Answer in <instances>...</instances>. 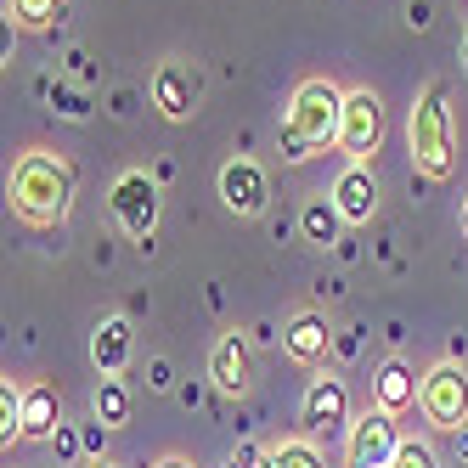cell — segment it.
<instances>
[{"label": "cell", "instance_id": "obj_13", "mask_svg": "<svg viewBox=\"0 0 468 468\" xmlns=\"http://www.w3.org/2000/svg\"><path fill=\"white\" fill-rule=\"evenodd\" d=\"M249 345H243V333H226V339H215V350H209V378H215V389L220 395H243L249 389Z\"/></svg>", "mask_w": 468, "mask_h": 468}, {"label": "cell", "instance_id": "obj_24", "mask_svg": "<svg viewBox=\"0 0 468 468\" xmlns=\"http://www.w3.org/2000/svg\"><path fill=\"white\" fill-rule=\"evenodd\" d=\"M153 468H192V463H186V457H158Z\"/></svg>", "mask_w": 468, "mask_h": 468}, {"label": "cell", "instance_id": "obj_8", "mask_svg": "<svg viewBox=\"0 0 468 468\" xmlns=\"http://www.w3.org/2000/svg\"><path fill=\"white\" fill-rule=\"evenodd\" d=\"M197 96H204V80H197V69H192V62H181V57H164L158 69H153V108H158L164 119L186 124V119L197 113Z\"/></svg>", "mask_w": 468, "mask_h": 468}, {"label": "cell", "instance_id": "obj_19", "mask_svg": "<svg viewBox=\"0 0 468 468\" xmlns=\"http://www.w3.org/2000/svg\"><path fill=\"white\" fill-rule=\"evenodd\" d=\"M6 12L17 28H51L62 17V0H6Z\"/></svg>", "mask_w": 468, "mask_h": 468}, {"label": "cell", "instance_id": "obj_23", "mask_svg": "<svg viewBox=\"0 0 468 468\" xmlns=\"http://www.w3.org/2000/svg\"><path fill=\"white\" fill-rule=\"evenodd\" d=\"M57 108H62V113H69V119H85V113H90V108L80 102V96H74V90H57Z\"/></svg>", "mask_w": 468, "mask_h": 468}, {"label": "cell", "instance_id": "obj_17", "mask_svg": "<svg viewBox=\"0 0 468 468\" xmlns=\"http://www.w3.org/2000/svg\"><path fill=\"white\" fill-rule=\"evenodd\" d=\"M339 226H345V215H339V204L333 197H311L305 204V215H299V231H305V243H339Z\"/></svg>", "mask_w": 468, "mask_h": 468}, {"label": "cell", "instance_id": "obj_22", "mask_svg": "<svg viewBox=\"0 0 468 468\" xmlns=\"http://www.w3.org/2000/svg\"><path fill=\"white\" fill-rule=\"evenodd\" d=\"M389 468H441V457H434L429 441H400V452H395Z\"/></svg>", "mask_w": 468, "mask_h": 468}, {"label": "cell", "instance_id": "obj_6", "mask_svg": "<svg viewBox=\"0 0 468 468\" xmlns=\"http://www.w3.org/2000/svg\"><path fill=\"white\" fill-rule=\"evenodd\" d=\"M108 204L119 215V226L130 231L136 243H153V231H158V186L147 170H124L108 192Z\"/></svg>", "mask_w": 468, "mask_h": 468}, {"label": "cell", "instance_id": "obj_9", "mask_svg": "<svg viewBox=\"0 0 468 468\" xmlns=\"http://www.w3.org/2000/svg\"><path fill=\"white\" fill-rule=\"evenodd\" d=\"M299 423H305V434H339V429H350V389H345V378H333V373L311 378L305 407H299Z\"/></svg>", "mask_w": 468, "mask_h": 468}, {"label": "cell", "instance_id": "obj_10", "mask_svg": "<svg viewBox=\"0 0 468 468\" xmlns=\"http://www.w3.org/2000/svg\"><path fill=\"white\" fill-rule=\"evenodd\" d=\"M265 197H271V186H265V170L254 158H231L226 170H220V204L231 209V215H260L265 209Z\"/></svg>", "mask_w": 468, "mask_h": 468}, {"label": "cell", "instance_id": "obj_11", "mask_svg": "<svg viewBox=\"0 0 468 468\" xmlns=\"http://www.w3.org/2000/svg\"><path fill=\"white\" fill-rule=\"evenodd\" d=\"M130 350H136V333H130L124 316H108V322H96L90 333V367L102 378H119L124 367H130Z\"/></svg>", "mask_w": 468, "mask_h": 468}, {"label": "cell", "instance_id": "obj_27", "mask_svg": "<svg viewBox=\"0 0 468 468\" xmlns=\"http://www.w3.org/2000/svg\"><path fill=\"white\" fill-rule=\"evenodd\" d=\"M463 231H468V204H463Z\"/></svg>", "mask_w": 468, "mask_h": 468}, {"label": "cell", "instance_id": "obj_20", "mask_svg": "<svg viewBox=\"0 0 468 468\" xmlns=\"http://www.w3.org/2000/svg\"><path fill=\"white\" fill-rule=\"evenodd\" d=\"M265 468H327V463L311 441H282V446L265 452Z\"/></svg>", "mask_w": 468, "mask_h": 468}, {"label": "cell", "instance_id": "obj_1", "mask_svg": "<svg viewBox=\"0 0 468 468\" xmlns=\"http://www.w3.org/2000/svg\"><path fill=\"white\" fill-rule=\"evenodd\" d=\"M12 209L28 226H57L62 215L74 209V170L69 158L51 147H28L12 164Z\"/></svg>", "mask_w": 468, "mask_h": 468}, {"label": "cell", "instance_id": "obj_12", "mask_svg": "<svg viewBox=\"0 0 468 468\" xmlns=\"http://www.w3.org/2000/svg\"><path fill=\"white\" fill-rule=\"evenodd\" d=\"M333 204H339L345 226H367V220H373V209H378V181H373V170H367V164H350V170L333 181Z\"/></svg>", "mask_w": 468, "mask_h": 468}, {"label": "cell", "instance_id": "obj_7", "mask_svg": "<svg viewBox=\"0 0 468 468\" xmlns=\"http://www.w3.org/2000/svg\"><path fill=\"white\" fill-rule=\"evenodd\" d=\"M378 142H384V102L373 90H350L345 96V119H339V147H345V158L350 164H367L378 153Z\"/></svg>", "mask_w": 468, "mask_h": 468}, {"label": "cell", "instance_id": "obj_26", "mask_svg": "<svg viewBox=\"0 0 468 468\" xmlns=\"http://www.w3.org/2000/svg\"><path fill=\"white\" fill-rule=\"evenodd\" d=\"M463 62H468V35H463Z\"/></svg>", "mask_w": 468, "mask_h": 468}, {"label": "cell", "instance_id": "obj_5", "mask_svg": "<svg viewBox=\"0 0 468 468\" xmlns=\"http://www.w3.org/2000/svg\"><path fill=\"white\" fill-rule=\"evenodd\" d=\"M400 441H407V434L395 429V412L367 407L350 423V434H345V468H389L395 452H400Z\"/></svg>", "mask_w": 468, "mask_h": 468}, {"label": "cell", "instance_id": "obj_14", "mask_svg": "<svg viewBox=\"0 0 468 468\" xmlns=\"http://www.w3.org/2000/svg\"><path fill=\"white\" fill-rule=\"evenodd\" d=\"M282 345H288V356H293L299 367H316V361H327L333 327H327V316H316V311H299V316L282 327Z\"/></svg>", "mask_w": 468, "mask_h": 468}, {"label": "cell", "instance_id": "obj_4", "mask_svg": "<svg viewBox=\"0 0 468 468\" xmlns=\"http://www.w3.org/2000/svg\"><path fill=\"white\" fill-rule=\"evenodd\" d=\"M418 412H423L429 429H446V434H457L468 423V373H463L457 361H441V367H429V373H423Z\"/></svg>", "mask_w": 468, "mask_h": 468}, {"label": "cell", "instance_id": "obj_2", "mask_svg": "<svg viewBox=\"0 0 468 468\" xmlns=\"http://www.w3.org/2000/svg\"><path fill=\"white\" fill-rule=\"evenodd\" d=\"M339 119H345V90L327 80H305L288 96V119H282V158H311L316 147H339Z\"/></svg>", "mask_w": 468, "mask_h": 468}, {"label": "cell", "instance_id": "obj_18", "mask_svg": "<svg viewBox=\"0 0 468 468\" xmlns=\"http://www.w3.org/2000/svg\"><path fill=\"white\" fill-rule=\"evenodd\" d=\"M90 407H96V423H102V429H119V423L130 418V389H124L119 378H102V384H96V400H90Z\"/></svg>", "mask_w": 468, "mask_h": 468}, {"label": "cell", "instance_id": "obj_25", "mask_svg": "<svg viewBox=\"0 0 468 468\" xmlns=\"http://www.w3.org/2000/svg\"><path fill=\"white\" fill-rule=\"evenodd\" d=\"M90 468H119V463H108V457H96V463H90Z\"/></svg>", "mask_w": 468, "mask_h": 468}, {"label": "cell", "instance_id": "obj_3", "mask_svg": "<svg viewBox=\"0 0 468 468\" xmlns=\"http://www.w3.org/2000/svg\"><path fill=\"white\" fill-rule=\"evenodd\" d=\"M452 90L441 80H429L418 90V102H412V119H407V142H412V164H418V176L429 181H446L457 170V130H452Z\"/></svg>", "mask_w": 468, "mask_h": 468}, {"label": "cell", "instance_id": "obj_15", "mask_svg": "<svg viewBox=\"0 0 468 468\" xmlns=\"http://www.w3.org/2000/svg\"><path fill=\"white\" fill-rule=\"evenodd\" d=\"M418 389H423V378L412 373L407 361H384L378 373H373V407H384V412H407V407H418Z\"/></svg>", "mask_w": 468, "mask_h": 468}, {"label": "cell", "instance_id": "obj_21", "mask_svg": "<svg viewBox=\"0 0 468 468\" xmlns=\"http://www.w3.org/2000/svg\"><path fill=\"white\" fill-rule=\"evenodd\" d=\"M23 441V389L0 384V446Z\"/></svg>", "mask_w": 468, "mask_h": 468}, {"label": "cell", "instance_id": "obj_16", "mask_svg": "<svg viewBox=\"0 0 468 468\" xmlns=\"http://www.w3.org/2000/svg\"><path fill=\"white\" fill-rule=\"evenodd\" d=\"M62 418H57V395L46 384L23 389V441H46V434H57Z\"/></svg>", "mask_w": 468, "mask_h": 468}]
</instances>
